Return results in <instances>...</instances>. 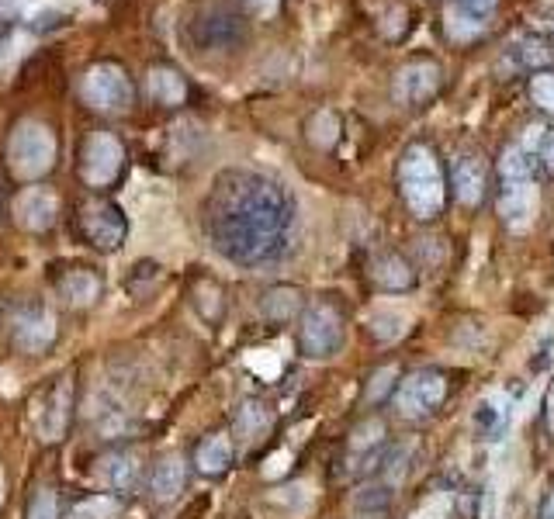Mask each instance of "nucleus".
<instances>
[{"mask_svg":"<svg viewBox=\"0 0 554 519\" xmlns=\"http://www.w3.org/2000/svg\"><path fill=\"white\" fill-rule=\"evenodd\" d=\"M499 212H503V222L513 232L527 229L530 215H534V180H527V177H503Z\"/></svg>","mask_w":554,"mask_h":519,"instance_id":"obj_6","label":"nucleus"},{"mask_svg":"<svg viewBox=\"0 0 554 519\" xmlns=\"http://www.w3.org/2000/svg\"><path fill=\"white\" fill-rule=\"evenodd\" d=\"M139 478V464L132 454H111L101 461V481L115 492H129Z\"/></svg>","mask_w":554,"mask_h":519,"instance_id":"obj_12","label":"nucleus"},{"mask_svg":"<svg viewBox=\"0 0 554 519\" xmlns=\"http://www.w3.org/2000/svg\"><path fill=\"white\" fill-rule=\"evenodd\" d=\"M70 409H73V381L63 378L35 402L32 423L39 440H59L66 433V423H70Z\"/></svg>","mask_w":554,"mask_h":519,"instance_id":"obj_5","label":"nucleus"},{"mask_svg":"<svg viewBox=\"0 0 554 519\" xmlns=\"http://www.w3.org/2000/svg\"><path fill=\"white\" fill-rule=\"evenodd\" d=\"M395 381H399V371H395V367H381V371L371 378V385H368V402L378 405L381 398L388 395V391H395Z\"/></svg>","mask_w":554,"mask_h":519,"instance_id":"obj_24","label":"nucleus"},{"mask_svg":"<svg viewBox=\"0 0 554 519\" xmlns=\"http://www.w3.org/2000/svg\"><path fill=\"white\" fill-rule=\"evenodd\" d=\"M14 340H18L21 350L39 353L56 340V319L49 312H32L14 326Z\"/></svg>","mask_w":554,"mask_h":519,"instance_id":"obj_9","label":"nucleus"},{"mask_svg":"<svg viewBox=\"0 0 554 519\" xmlns=\"http://www.w3.org/2000/svg\"><path fill=\"white\" fill-rule=\"evenodd\" d=\"M471 423H475V433L485 436V440H496L503 433V426H509V402L503 405L499 398H482L471 412Z\"/></svg>","mask_w":554,"mask_h":519,"instance_id":"obj_11","label":"nucleus"},{"mask_svg":"<svg viewBox=\"0 0 554 519\" xmlns=\"http://www.w3.org/2000/svg\"><path fill=\"white\" fill-rule=\"evenodd\" d=\"M295 308H298V295L291 288H284V291H271L267 295V302H264V312L271 315V319H288V315H295Z\"/></svg>","mask_w":554,"mask_h":519,"instance_id":"obj_21","label":"nucleus"},{"mask_svg":"<svg viewBox=\"0 0 554 519\" xmlns=\"http://www.w3.org/2000/svg\"><path fill=\"white\" fill-rule=\"evenodd\" d=\"M447 398V381L440 371H413L399 385V412L406 419H423L430 412H437Z\"/></svg>","mask_w":554,"mask_h":519,"instance_id":"obj_4","label":"nucleus"},{"mask_svg":"<svg viewBox=\"0 0 554 519\" xmlns=\"http://www.w3.org/2000/svg\"><path fill=\"white\" fill-rule=\"evenodd\" d=\"M118 160H122V149L115 146V142H97L94 146V160L87 163V177L91 180H111L118 170Z\"/></svg>","mask_w":554,"mask_h":519,"instance_id":"obj_15","label":"nucleus"},{"mask_svg":"<svg viewBox=\"0 0 554 519\" xmlns=\"http://www.w3.org/2000/svg\"><path fill=\"white\" fill-rule=\"evenodd\" d=\"M115 516H118V502L111 495H94V499L80 502L70 519H115Z\"/></svg>","mask_w":554,"mask_h":519,"instance_id":"obj_18","label":"nucleus"},{"mask_svg":"<svg viewBox=\"0 0 554 519\" xmlns=\"http://www.w3.org/2000/svg\"><path fill=\"white\" fill-rule=\"evenodd\" d=\"M298 346L309 360H329L343 346V319L333 305L316 302L305 308L302 326H298Z\"/></svg>","mask_w":554,"mask_h":519,"instance_id":"obj_3","label":"nucleus"},{"mask_svg":"<svg viewBox=\"0 0 554 519\" xmlns=\"http://www.w3.org/2000/svg\"><path fill=\"white\" fill-rule=\"evenodd\" d=\"M451 184H454V194H458L461 205H468V208L482 205L485 184H489V173H485L482 156H475V153L458 156V160H454V170H451Z\"/></svg>","mask_w":554,"mask_h":519,"instance_id":"obj_7","label":"nucleus"},{"mask_svg":"<svg viewBox=\"0 0 554 519\" xmlns=\"http://www.w3.org/2000/svg\"><path fill=\"white\" fill-rule=\"evenodd\" d=\"M392 506V488H364L354 499V509H368V513H381V509Z\"/></svg>","mask_w":554,"mask_h":519,"instance_id":"obj_22","label":"nucleus"},{"mask_svg":"<svg viewBox=\"0 0 554 519\" xmlns=\"http://www.w3.org/2000/svg\"><path fill=\"white\" fill-rule=\"evenodd\" d=\"M537 519H554V488L551 492H544V502H541V509H537Z\"/></svg>","mask_w":554,"mask_h":519,"instance_id":"obj_29","label":"nucleus"},{"mask_svg":"<svg viewBox=\"0 0 554 519\" xmlns=\"http://www.w3.org/2000/svg\"><path fill=\"white\" fill-rule=\"evenodd\" d=\"M368 326H371V333L378 336V340L392 343V340H399V336L406 333V315H399V312H374Z\"/></svg>","mask_w":554,"mask_h":519,"instance_id":"obj_16","label":"nucleus"},{"mask_svg":"<svg viewBox=\"0 0 554 519\" xmlns=\"http://www.w3.org/2000/svg\"><path fill=\"white\" fill-rule=\"evenodd\" d=\"M84 229L101 250H115V246H122V239H125V218L115 205L97 201V205H91L84 212Z\"/></svg>","mask_w":554,"mask_h":519,"instance_id":"obj_8","label":"nucleus"},{"mask_svg":"<svg viewBox=\"0 0 554 519\" xmlns=\"http://www.w3.org/2000/svg\"><path fill=\"white\" fill-rule=\"evenodd\" d=\"M0 495H4V481H0Z\"/></svg>","mask_w":554,"mask_h":519,"instance_id":"obj_30","label":"nucleus"},{"mask_svg":"<svg viewBox=\"0 0 554 519\" xmlns=\"http://www.w3.org/2000/svg\"><path fill=\"white\" fill-rule=\"evenodd\" d=\"M28 519H59V499H56V492L42 488V492L32 499V506H28Z\"/></svg>","mask_w":554,"mask_h":519,"instance_id":"obj_25","label":"nucleus"},{"mask_svg":"<svg viewBox=\"0 0 554 519\" xmlns=\"http://www.w3.org/2000/svg\"><path fill=\"white\" fill-rule=\"evenodd\" d=\"M527 153H530V160H534L537 167L554 170V132L537 129V135L530 139V146H527Z\"/></svg>","mask_w":554,"mask_h":519,"instance_id":"obj_19","label":"nucleus"},{"mask_svg":"<svg viewBox=\"0 0 554 519\" xmlns=\"http://www.w3.org/2000/svg\"><path fill=\"white\" fill-rule=\"evenodd\" d=\"M239 426H246L250 433H257V430H264L267 426V412H264V405H243V412H239Z\"/></svg>","mask_w":554,"mask_h":519,"instance_id":"obj_26","label":"nucleus"},{"mask_svg":"<svg viewBox=\"0 0 554 519\" xmlns=\"http://www.w3.org/2000/svg\"><path fill=\"white\" fill-rule=\"evenodd\" d=\"M184 481H187L184 461H181L177 454H170V457H163V461L153 468L149 488H153V495H156L160 502H170V499H177V495L184 492Z\"/></svg>","mask_w":554,"mask_h":519,"instance_id":"obj_10","label":"nucleus"},{"mask_svg":"<svg viewBox=\"0 0 554 519\" xmlns=\"http://www.w3.org/2000/svg\"><path fill=\"white\" fill-rule=\"evenodd\" d=\"M374 281L385 291H409L416 284V274L402 257H381L374 263Z\"/></svg>","mask_w":554,"mask_h":519,"instance_id":"obj_13","label":"nucleus"},{"mask_svg":"<svg viewBox=\"0 0 554 519\" xmlns=\"http://www.w3.org/2000/svg\"><path fill=\"white\" fill-rule=\"evenodd\" d=\"M232 464V443L229 436H208L198 447V471L201 475H222Z\"/></svg>","mask_w":554,"mask_h":519,"instance_id":"obj_14","label":"nucleus"},{"mask_svg":"<svg viewBox=\"0 0 554 519\" xmlns=\"http://www.w3.org/2000/svg\"><path fill=\"white\" fill-rule=\"evenodd\" d=\"M291 222H295L291 194L260 173H226L215 184L208 232L215 250L239 267H260L281 257Z\"/></svg>","mask_w":554,"mask_h":519,"instance_id":"obj_1","label":"nucleus"},{"mask_svg":"<svg viewBox=\"0 0 554 519\" xmlns=\"http://www.w3.org/2000/svg\"><path fill=\"white\" fill-rule=\"evenodd\" d=\"M534 97H537V104L541 108H548V111H554V80H537L534 84Z\"/></svg>","mask_w":554,"mask_h":519,"instance_id":"obj_27","label":"nucleus"},{"mask_svg":"<svg viewBox=\"0 0 554 519\" xmlns=\"http://www.w3.org/2000/svg\"><path fill=\"white\" fill-rule=\"evenodd\" d=\"M399 184H402V198L413 208L416 218H437L444 208V173L440 163L433 156L430 146H409L406 156L399 163Z\"/></svg>","mask_w":554,"mask_h":519,"instance_id":"obj_2","label":"nucleus"},{"mask_svg":"<svg viewBox=\"0 0 554 519\" xmlns=\"http://www.w3.org/2000/svg\"><path fill=\"white\" fill-rule=\"evenodd\" d=\"M381 436H385V426H381L378 419H371V423L357 426L350 447H354V450H378L381 447Z\"/></svg>","mask_w":554,"mask_h":519,"instance_id":"obj_23","label":"nucleus"},{"mask_svg":"<svg viewBox=\"0 0 554 519\" xmlns=\"http://www.w3.org/2000/svg\"><path fill=\"white\" fill-rule=\"evenodd\" d=\"M63 295L70 298L73 305H91L97 298V277L91 274H70L63 284Z\"/></svg>","mask_w":554,"mask_h":519,"instance_id":"obj_17","label":"nucleus"},{"mask_svg":"<svg viewBox=\"0 0 554 519\" xmlns=\"http://www.w3.org/2000/svg\"><path fill=\"white\" fill-rule=\"evenodd\" d=\"M21 212H28V215H25L28 225L42 229V225L49 222V215L56 212V205H52V198H46V194H28V198L21 201Z\"/></svg>","mask_w":554,"mask_h":519,"instance_id":"obj_20","label":"nucleus"},{"mask_svg":"<svg viewBox=\"0 0 554 519\" xmlns=\"http://www.w3.org/2000/svg\"><path fill=\"white\" fill-rule=\"evenodd\" d=\"M537 353H541V357H537V360H530V367H534V374H541L544 367L551 364V340H544V346H541V350H537Z\"/></svg>","mask_w":554,"mask_h":519,"instance_id":"obj_28","label":"nucleus"}]
</instances>
